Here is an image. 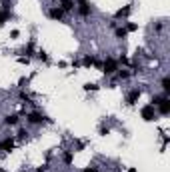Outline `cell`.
Masks as SVG:
<instances>
[{
    "label": "cell",
    "instance_id": "27",
    "mask_svg": "<svg viewBox=\"0 0 170 172\" xmlns=\"http://www.w3.org/2000/svg\"><path fill=\"white\" fill-rule=\"evenodd\" d=\"M18 34H20L18 30H12V32H10V36H12V38H18Z\"/></svg>",
    "mask_w": 170,
    "mask_h": 172
},
{
    "label": "cell",
    "instance_id": "19",
    "mask_svg": "<svg viewBox=\"0 0 170 172\" xmlns=\"http://www.w3.org/2000/svg\"><path fill=\"white\" fill-rule=\"evenodd\" d=\"M38 58H40L42 62H48V54H46L44 50H38Z\"/></svg>",
    "mask_w": 170,
    "mask_h": 172
},
{
    "label": "cell",
    "instance_id": "29",
    "mask_svg": "<svg viewBox=\"0 0 170 172\" xmlns=\"http://www.w3.org/2000/svg\"><path fill=\"white\" fill-rule=\"evenodd\" d=\"M82 172H98V170H96V168H90V166H88V168H84Z\"/></svg>",
    "mask_w": 170,
    "mask_h": 172
},
{
    "label": "cell",
    "instance_id": "20",
    "mask_svg": "<svg viewBox=\"0 0 170 172\" xmlns=\"http://www.w3.org/2000/svg\"><path fill=\"white\" fill-rule=\"evenodd\" d=\"M62 160H64L66 164H70V162H72V152H64V156H62Z\"/></svg>",
    "mask_w": 170,
    "mask_h": 172
},
{
    "label": "cell",
    "instance_id": "8",
    "mask_svg": "<svg viewBox=\"0 0 170 172\" xmlns=\"http://www.w3.org/2000/svg\"><path fill=\"white\" fill-rule=\"evenodd\" d=\"M158 114H162V116L170 114V98H164L162 102L158 104Z\"/></svg>",
    "mask_w": 170,
    "mask_h": 172
},
{
    "label": "cell",
    "instance_id": "9",
    "mask_svg": "<svg viewBox=\"0 0 170 172\" xmlns=\"http://www.w3.org/2000/svg\"><path fill=\"white\" fill-rule=\"evenodd\" d=\"M0 144H2L4 152H12L14 150V138H4V140H0Z\"/></svg>",
    "mask_w": 170,
    "mask_h": 172
},
{
    "label": "cell",
    "instance_id": "13",
    "mask_svg": "<svg viewBox=\"0 0 170 172\" xmlns=\"http://www.w3.org/2000/svg\"><path fill=\"white\" fill-rule=\"evenodd\" d=\"M164 98H168V96L166 94H156V96H152V100H150V104H152V106H158V104L160 102H162V100Z\"/></svg>",
    "mask_w": 170,
    "mask_h": 172
},
{
    "label": "cell",
    "instance_id": "5",
    "mask_svg": "<svg viewBox=\"0 0 170 172\" xmlns=\"http://www.w3.org/2000/svg\"><path fill=\"white\" fill-rule=\"evenodd\" d=\"M140 94H142V90H140V88H134V90H130L128 96H126V104H128V106H134V104L138 102Z\"/></svg>",
    "mask_w": 170,
    "mask_h": 172
},
{
    "label": "cell",
    "instance_id": "10",
    "mask_svg": "<svg viewBox=\"0 0 170 172\" xmlns=\"http://www.w3.org/2000/svg\"><path fill=\"white\" fill-rule=\"evenodd\" d=\"M10 18H12V12L8 10V8H2V10H0V26H4L6 20H10Z\"/></svg>",
    "mask_w": 170,
    "mask_h": 172
},
{
    "label": "cell",
    "instance_id": "28",
    "mask_svg": "<svg viewBox=\"0 0 170 172\" xmlns=\"http://www.w3.org/2000/svg\"><path fill=\"white\" fill-rule=\"evenodd\" d=\"M18 62H20V64H28V56L26 58H18Z\"/></svg>",
    "mask_w": 170,
    "mask_h": 172
},
{
    "label": "cell",
    "instance_id": "22",
    "mask_svg": "<svg viewBox=\"0 0 170 172\" xmlns=\"http://www.w3.org/2000/svg\"><path fill=\"white\" fill-rule=\"evenodd\" d=\"M26 134H28L26 130H24V128H20V130H18V140H24V138H26Z\"/></svg>",
    "mask_w": 170,
    "mask_h": 172
},
{
    "label": "cell",
    "instance_id": "7",
    "mask_svg": "<svg viewBox=\"0 0 170 172\" xmlns=\"http://www.w3.org/2000/svg\"><path fill=\"white\" fill-rule=\"evenodd\" d=\"M82 66H86V68H90V66H100V62L96 60V56H90V54H86V56L82 58V62H80Z\"/></svg>",
    "mask_w": 170,
    "mask_h": 172
},
{
    "label": "cell",
    "instance_id": "4",
    "mask_svg": "<svg viewBox=\"0 0 170 172\" xmlns=\"http://www.w3.org/2000/svg\"><path fill=\"white\" fill-rule=\"evenodd\" d=\"M102 68H104V74H114L118 70V62L114 60V58H106V62L102 64Z\"/></svg>",
    "mask_w": 170,
    "mask_h": 172
},
{
    "label": "cell",
    "instance_id": "12",
    "mask_svg": "<svg viewBox=\"0 0 170 172\" xmlns=\"http://www.w3.org/2000/svg\"><path fill=\"white\" fill-rule=\"evenodd\" d=\"M60 4H62V10H64V12H70L72 10V8H74V2H72V0H60Z\"/></svg>",
    "mask_w": 170,
    "mask_h": 172
},
{
    "label": "cell",
    "instance_id": "30",
    "mask_svg": "<svg viewBox=\"0 0 170 172\" xmlns=\"http://www.w3.org/2000/svg\"><path fill=\"white\" fill-rule=\"evenodd\" d=\"M128 172H136V168H128Z\"/></svg>",
    "mask_w": 170,
    "mask_h": 172
},
{
    "label": "cell",
    "instance_id": "14",
    "mask_svg": "<svg viewBox=\"0 0 170 172\" xmlns=\"http://www.w3.org/2000/svg\"><path fill=\"white\" fill-rule=\"evenodd\" d=\"M160 86H162L164 94L168 96V92H170V78H168V76H164V78H162V82H160Z\"/></svg>",
    "mask_w": 170,
    "mask_h": 172
},
{
    "label": "cell",
    "instance_id": "16",
    "mask_svg": "<svg viewBox=\"0 0 170 172\" xmlns=\"http://www.w3.org/2000/svg\"><path fill=\"white\" fill-rule=\"evenodd\" d=\"M84 90L86 92H94V90H98V84H94V82H86V84H84Z\"/></svg>",
    "mask_w": 170,
    "mask_h": 172
},
{
    "label": "cell",
    "instance_id": "18",
    "mask_svg": "<svg viewBox=\"0 0 170 172\" xmlns=\"http://www.w3.org/2000/svg\"><path fill=\"white\" fill-rule=\"evenodd\" d=\"M20 100H24V102H26V104H32V98H30V96L26 94V92H20Z\"/></svg>",
    "mask_w": 170,
    "mask_h": 172
},
{
    "label": "cell",
    "instance_id": "21",
    "mask_svg": "<svg viewBox=\"0 0 170 172\" xmlns=\"http://www.w3.org/2000/svg\"><path fill=\"white\" fill-rule=\"evenodd\" d=\"M128 76H130L128 70H118V78H128Z\"/></svg>",
    "mask_w": 170,
    "mask_h": 172
},
{
    "label": "cell",
    "instance_id": "3",
    "mask_svg": "<svg viewBox=\"0 0 170 172\" xmlns=\"http://www.w3.org/2000/svg\"><path fill=\"white\" fill-rule=\"evenodd\" d=\"M28 122L30 124H42V122H50V118H46L44 114H40V112H30V114L26 116Z\"/></svg>",
    "mask_w": 170,
    "mask_h": 172
},
{
    "label": "cell",
    "instance_id": "1",
    "mask_svg": "<svg viewBox=\"0 0 170 172\" xmlns=\"http://www.w3.org/2000/svg\"><path fill=\"white\" fill-rule=\"evenodd\" d=\"M140 116H142L144 122H152V120H156V106H152V104H146V106H142V110H140Z\"/></svg>",
    "mask_w": 170,
    "mask_h": 172
},
{
    "label": "cell",
    "instance_id": "24",
    "mask_svg": "<svg viewBox=\"0 0 170 172\" xmlns=\"http://www.w3.org/2000/svg\"><path fill=\"white\" fill-rule=\"evenodd\" d=\"M134 30H138L136 24H128V26H126V32H134Z\"/></svg>",
    "mask_w": 170,
    "mask_h": 172
},
{
    "label": "cell",
    "instance_id": "15",
    "mask_svg": "<svg viewBox=\"0 0 170 172\" xmlns=\"http://www.w3.org/2000/svg\"><path fill=\"white\" fill-rule=\"evenodd\" d=\"M128 14H130V6H124V8H120V10L116 12V18H126Z\"/></svg>",
    "mask_w": 170,
    "mask_h": 172
},
{
    "label": "cell",
    "instance_id": "2",
    "mask_svg": "<svg viewBox=\"0 0 170 172\" xmlns=\"http://www.w3.org/2000/svg\"><path fill=\"white\" fill-rule=\"evenodd\" d=\"M76 4H78V14L82 16V18L90 16L92 8H90V4H88V0H76Z\"/></svg>",
    "mask_w": 170,
    "mask_h": 172
},
{
    "label": "cell",
    "instance_id": "26",
    "mask_svg": "<svg viewBox=\"0 0 170 172\" xmlns=\"http://www.w3.org/2000/svg\"><path fill=\"white\" fill-rule=\"evenodd\" d=\"M120 64H130V60L126 56H120Z\"/></svg>",
    "mask_w": 170,
    "mask_h": 172
},
{
    "label": "cell",
    "instance_id": "6",
    "mask_svg": "<svg viewBox=\"0 0 170 172\" xmlns=\"http://www.w3.org/2000/svg\"><path fill=\"white\" fill-rule=\"evenodd\" d=\"M48 16L52 20H62V18H64V10L58 8V6H54V8H50V10H48Z\"/></svg>",
    "mask_w": 170,
    "mask_h": 172
},
{
    "label": "cell",
    "instance_id": "23",
    "mask_svg": "<svg viewBox=\"0 0 170 172\" xmlns=\"http://www.w3.org/2000/svg\"><path fill=\"white\" fill-rule=\"evenodd\" d=\"M32 50H34V44L30 42V44L26 46V48H24V54H32Z\"/></svg>",
    "mask_w": 170,
    "mask_h": 172
},
{
    "label": "cell",
    "instance_id": "11",
    "mask_svg": "<svg viewBox=\"0 0 170 172\" xmlns=\"http://www.w3.org/2000/svg\"><path fill=\"white\" fill-rule=\"evenodd\" d=\"M4 124H6V126H16V124H18V116H16V114L4 116Z\"/></svg>",
    "mask_w": 170,
    "mask_h": 172
},
{
    "label": "cell",
    "instance_id": "17",
    "mask_svg": "<svg viewBox=\"0 0 170 172\" xmlns=\"http://www.w3.org/2000/svg\"><path fill=\"white\" fill-rule=\"evenodd\" d=\"M126 28H116V38H126Z\"/></svg>",
    "mask_w": 170,
    "mask_h": 172
},
{
    "label": "cell",
    "instance_id": "25",
    "mask_svg": "<svg viewBox=\"0 0 170 172\" xmlns=\"http://www.w3.org/2000/svg\"><path fill=\"white\" fill-rule=\"evenodd\" d=\"M100 134H102V136H106V134H110V130L106 128V126H102V128H100Z\"/></svg>",
    "mask_w": 170,
    "mask_h": 172
}]
</instances>
